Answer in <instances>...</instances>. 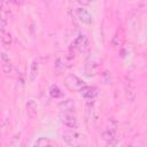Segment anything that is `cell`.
Here are the masks:
<instances>
[{
	"instance_id": "1",
	"label": "cell",
	"mask_w": 147,
	"mask_h": 147,
	"mask_svg": "<svg viewBox=\"0 0 147 147\" xmlns=\"http://www.w3.org/2000/svg\"><path fill=\"white\" fill-rule=\"evenodd\" d=\"M116 134H117V124L115 121H110L107 127L105 129V131L102 132V137L109 145H116L117 144Z\"/></svg>"
},
{
	"instance_id": "2",
	"label": "cell",
	"mask_w": 147,
	"mask_h": 147,
	"mask_svg": "<svg viewBox=\"0 0 147 147\" xmlns=\"http://www.w3.org/2000/svg\"><path fill=\"white\" fill-rule=\"evenodd\" d=\"M63 140L70 146H77L82 144V136L76 131V129H70L69 131L64 132Z\"/></svg>"
},
{
	"instance_id": "3",
	"label": "cell",
	"mask_w": 147,
	"mask_h": 147,
	"mask_svg": "<svg viewBox=\"0 0 147 147\" xmlns=\"http://www.w3.org/2000/svg\"><path fill=\"white\" fill-rule=\"evenodd\" d=\"M60 119L69 129H77V126H78L76 116H75V114L72 111H61Z\"/></svg>"
},
{
	"instance_id": "4",
	"label": "cell",
	"mask_w": 147,
	"mask_h": 147,
	"mask_svg": "<svg viewBox=\"0 0 147 147\" xmlns=\"http://www.w3.org/2000/svg\"><path fill=\"white\" fill-rule=\"evenodd\" d=\"M65 84L67 86L70 88V90H74V91H77V90H82L85 85H84V82L77 77L76 75H70L67 77L65 79Z\"/></svg>"
},
{
	"instance_id": "5",
	"label": "cell",
	"mask_w": 147,
	"mask_h": 147,
	"mask_svg": "<svg viewBox=\"0 0 147 147\" xmlns=\"http://www.w3.org/2000/svg\"><path fill=\"white\" fill-rule=\"evenodd\" d=\"M77 17L84 24H91L92 23V16H91L90 11L85 8H79L77 10Z\"/></svg>"
},
{
	"instance_id": "6",
	"label": "cell",
	"mask_w": 147,
	"mask_h": 147,
	"mask_svg": "<svg viewBox=\"0 0 147 147\" xmlns=\"http://www.w3.org/2000/svg\"><path fill=\"white\" fill-rule=\"evenodd\" d=\"M74 45H75V48H77L79 52H84V51H86V49L88 48V40H87V38H86L85 36L80 34V36L75 40Z\"/></svg>"
},
{
	"instance_id": "7",
	"label": "cell",
	"mask_w": 147,
	"mask_h": 147,
	"mask_svg": "<svg viewBox=\"0 0 147 147\" xmlns=\"http://www.w3.org/2000/svg\"><path fill=\"white\" fill-rule=\"evenodd\" d=\"M1 60H2V70H3V72L5 74H10L13 71V64H11L9 57L5 53H2Z\"/></svg>"
},
{
	"instance_id": "8",
	"label": "cell",
	"mask_w": 147,
	"mask_h": 147,
	"mask_svg": "<svg viewBox=\"0 0 147 147\" xmlns=\"http://www.w3.org/2000/svg\"><path fill=\"white\" fill-rule=\"evenodd\" d=\"M82 95L85 99H92L96 95V90L94 87H90V86H84L82 90Z\"/></svg>"
},
{
	"instance_id": "9",
	"label": "cell",
	"mask_w": 147,
	"mask_h": 147,
	"mask_svg": "<svg viewBox=\"0 0 147 147\" xmlns=\"http://www.w3.org/2000/svg\"><path fill=\"white\" fill-rule=\"evenodd\" d=\"M1 42L3 46H10L13 42V37L9 32H6L5 30H1Z\"/></svg>"
},
{
	"instance_id": "10",
	"label": "cell",
	"mask_w": 147,
	"mask_h": 147,
	"mask_svg": "<svg viewBox=\"0 0 147 147\" xmlns=\"http://www.w3.org/2000/svg\"><path fill=\"white\" fill-rule=\"evenodd\" d=\"M60 109L61 111H75V103L71 100H65L64 102H62L60 105Z\"/></svg>"
},
{
	"instance_id": "11",
	"label": "cell",
	"mask_w": 147,
	"mask_h": 147,
	"mask_svg": "<svg viewBox=\"0 0 147 147\" xmlns=\"http://www.w3.org/2000/svg\"><path fill=\"white\" fill-rule=\"evenodd\" d=\"M26 109H28V114L31 117H34L36 116V114H37V105L33 102V100H30L26 103Z\"/></svg>"
},
{
	"instance_id": "12",
	"label": "cell",
	"mask_w": 147,
	"mask_h": 147,
	"mask_svg": "<svg viewBox=\"0 0 147 147\" xmlns=\"http://www.w3.org/2000/svg\"><path fill=\"white\" fill-rule=\"evenodd\" d=\"M38 76V63L36 61L32 62L31 64V69H30V80L33 82Z\"/></svg>"
},
{
	"instance_id": "13",
	"label": "cell",
	"mask_w": 147,
	"mask_h": 147,
	"mask_svg": "<svg viewBox=\"0 0 147 147\" xmlns=\"http://www.w3.org/2000/svg\"><path fill=\"white\" fill-rule=\"evenodd\" d=\"M49 93H51L52 98H55V99H57V98H60V96L62 95L60 88H59L57 86H55V85H53V86L49 88Z\"/></svg>"
},
{
	"instance_id": "14",
	"label": "cell",
	"mask_w": 147,
	"mask_h": 147,
	"mask_svg": "<svg viewBox=\"0 0 147 147\" xmlns=\"http://www.w3.org/2000/svg\"><path fill=\"white\" fill-rule=\"evenodd\" d=\"M34 146H49L51 145V141L46 138H39L34 144Z\"/></svg>"
},
{
	"instance_id": "15",
	"label": "cell",
	"mask_w": 147,
	"mask_h": 147,
	"mask_svg": "<svg viewBox=\"0 0 147 147\" xmlns=\"http://www.w3.org/2000/svg\"><path fill=\"white\" fill-rule=\"evenodd\" d=\"M9 1L13 2L14 5H17V6H18V5H22V3L24 2V0H9Z\"/></svg>"
},
{
	"instance_id": "16",
	"label": "cell",
	"mask_w": 147,
	"mask_h": 147,
	"mask_svg": "<svg viewBox=\"0 0 147 147\" xmlns=\"http://www.w3.org/2000/svg\"><path fill=\"white\" fill-rule=\"evenodd\" d=\"M79 2H84V3H88V2H91V1H93V0H78Z\"/></svg>"
}]
</instances>
